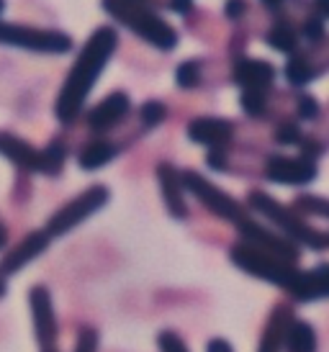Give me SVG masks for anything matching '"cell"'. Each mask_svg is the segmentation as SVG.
Listing matches in <instances>:
<instances>
[{
    "mask_svg": "<svg viewBox=\"0 0 329 352\" xmlns=\"http://www.w3.org/2000/svg\"><path fill=\"white\" fill-rule=\"evenodd\" d=\"M324 72H329V39L319 41V44H309L306 50L290 54L286 67H283V75L293 88L309 85L317 78H321Z\"/></svg>",
    "mask_w": 329,
    "mask_h": 352,
    "instance_id": "cell-8",
    "label": "cell"
},
{
    "mask_svg": "<svg viewBox=\"0 0 329 352\" xmlns=\"http://www.w3.org/2000/svg\"><path fill=\"white\" fill-rule=\"evenodd\" d=\"M293 319H296L293 306H290V303H278V306L273 309L270 319H268V324H265V329H262L257 352H283L286 350V334H288Z\"/></svg>",
    "mask_w": 329,
    "mask_h": 352,
    "instance_id": "cell-17",
    "label": "cell"
},
{
    "mask_svg": "<svg viewBox=\"0 0 329 352\" xmlns=\"http://www.w3.org/2000/svg\"><path fill=\"white\" fill-rule=\"evenodd\" d=\"M273 139L281 147H299L301 139H304V129H301L296 118H283L281 124L275 126V131H273Z\"/></svg>",
    "mask_w": 329,
    "mask_h": 352,
    "instance_id": "cell-27",
    "label": "cell"
},
{
    "mask_svg": "<svg viewBox=\"0 0 329 352\" xmlns=\"http://www.w3.org/2000/svg\"><path fill=\"white\" fill-rule=\"evenodd\" d=\"M6 245H8V229L0 224V250H3Z\"/></svg>",
    "mask_w": 329,
    "mask_h": 352,
    "instance_id": "cell-35",
    "label": "cell"
},
{
    "mask_svg": "<svg viewBox=\"0 0 329 352\" xmlns=\"http://www.w3.org/2000/svg\"><path fill=\"white\" fill-rule=\"evenodd\" d=\"M229 257H232V263L244 270L247 275L252 278H260L265 283L270 285H278L281 291L290 294V288L296 285L301 275V267L299 265L288 263V260H281V257H275L270 252H262L257 247L252 245H244V242H237V245L229 250Z\"/></svg>",
    "mask_w": 329,
    "mask_h": 352,
    "instance_id": "cell-4",
    "label": "cell"
},
{
    "mask_svg": "<svg viewBox=\"0 0 329 352\" xmlns=\"http://www.w3.org/2000/svg\"><path fill=\"white\" fill-rule=\"evenodd\" d=\"M265 44L275 52L283 54H296L301 50V31L299 26L288 19H275L270 23V29L265 31Z\"/></svg>",
    "mask_w": 329,
    "mask_h": 352,
    "instance_id": "cell-20",
    "label": "cell"
},
{
    "mask_svg": "<svg viewBox=\"0 0 329 352\" xmlns=\"http://www.w3.org/2000/svg\"><path fill=\"white\" fill-rule=\"evenodd\" d=\"M116 155H118V147L114 142H108V139H93V142H87L85 147L80 149L78 165L83 170H87V173H93V170L106 167Z\"/></svg>",
    "mask_w": 329,
    "mask_h": 352,
    "instance_id": "cell-21",
    "label": "cell"
},
{
    "mask_svg": "<svg viewBox=\"0 0 329 352\" xmlns=\"http://www.w3.org/2000/svg\"><path fill=\"white\" fill-rule=\"evenodd\" d=\"M275 78H278V69L268 59L237 57L232 67L234 82L242 90H252V93H273Z\"/></svg>",
    "mask_w": 329,
    "mask_h": 352,
    "instance_id": "cell-12",
    "label": "cell"
},
{
    "mask_svg": "<svg viewBox=\"0 0 329 352\" xmlns=\"http://www.w3.org/2000/svg\"><path fill=\"white\" fill-rule=\"evenodd\" d=\"M250 13V3L247 0H226L224 3V16L229 21H242Z\"/></svg>",
    "mask_w": 329,
    "mask_h": 352,
    "instance_id": "cell-31",
    "label": "cell"
},
{
    "mask_svg": "<svg viewBox=\"0 0 329 352\" xmlns=\"http://www.w3.org/2000/svg\"><path fill=\"white\" fill-rule=\"evenodd\" d=\"M293 118L296 121H319L321 118V103L311 93H296L293 96Z\"/></svg>",
    "mask_w": 329,
    "mask_h": 352,
    "instance_id": "cell-25",
    "label": "cell"
},
{
    "mask_svg": "<svg viewBox=\"0 0 329 352\" xmlns=\"http://www.w3.org/2000/svg\"><path fill=\"white\" fill-rule=\"evenodd\" d=\"M6 294H8V285H6V278L0 275V298H3Z\"/></svg>",
    "mask_w": 329,
    "mask_h": 352,
    "instance_id": "cell-36",
    "label": "cell"
},
{
    "mask_svg": "<svg viewBox=\"0 0 329 352\" xmlns=\"http://www.w3.org/2000/svg\"><path fill=\"white\" fill-rule=\"evenodd\" d=\"M0 44L36 52V54H67L75 47L72 36L65 31L36 29V26L8 23V21H0Z\"/></svg>",
    "mask_w": 329,
    "mask_h": 352,
    "instance_id": "cell-5",
    "label": "cell"
},
{
    "mask_svg": "<svg viewBox=\"0 0 329 352\" xmlns=\"http://www.w3.org/2000/svg\"><path fill=\"white\" fill-rule=\"evenodd\" d=\"M157 344H160V350L162 352H188V347L183 344V340L173 332H160Z\"/></svg>",
    "mask_w": 329,
    "mask_h": 352,
    "instance_id": "cell-32",
    "label": "cell"
},
{
    "mask_svg": "<svg viewBox=\"0 0 329 352\" xmlns=\"http://www.w3.org/2000/svg\"><path fill=\"white\" fill-rule=\"evenodd\" d=\"M0 155L10 160L16 167L29 170V173H41V165H44L41 149L31 147L26 139L16 137L10 131H0Z\"/></svg>",
    "mask_w": 329,
    "mask_h": 352,
    "instance_id": "cell-19",
    "label": "cell"
},
{
    "mask_svg": "<svg viewBox=\"0 0 329 352\" xmlns=\"http://www.w3.org/2000/svg\"><path fill=\"white\" fill-rule=\"evenodd\" d=\"M183 175V186L188 193H193L204 208H209L213 216H219L224 221H229V224H242L244 219H247V208H244L240 201L234 196H229L226 190H222L219 186H213L211 180H206L204 175H198L195 170H183L180 173Z\"/></svg>",
    "mask_w": 329,
    "mask_h": 352,
    "instance_id": "cell-6",
    "label": "cell"
},
{
    "mask_svg": "<svg viewBox=\"0 0 329 352\" xmlns=\"http://www.w3.org/2000/svg\"><path fill=\"white\" fill-rule=\"evenodd\" d=\"M206 352H234L232 342H226L224 337H213V340H209V344H206Z\"/></svg>",
    "mask_w": 329,
    "mask_h": 352,
    "instance_id": "cell-33",
    "label": "cell"
},
{
    "mask_svg": "<svg viewBox=\"0 0 329 352\" xmlns=\"http://www.w3.org/2000/svg\"><path fill=\"white\" fill-rule=\"evenodd\" d=\"M164 118H167V108L160 100H147L145 106L139 108V121L145 129H155L160 126Z\"/></svg>",
    "mask_w": 329,
    "mask_h": 352,
    "instance_id": "cell-29",
    "label": "cell"
},
{
    "mask_svg": "<svg viewBox=\"0 0 329 352\" xmlns=\"http://www.w3.org/2000/svg\"><path fill=\"white\" fill-rule=\"evenodd\" d=\"M157 180H160L164 208L170 211V216L173 219H185L188 216V204H185V186L180 170H175L170 162H160L157 165Z\"/></svg>",
    "mask_w": 329,
    "mask_h": 352,
    "instance_id": "cell-16",
    "label": "cell"
},
{
    "mask_svg": "<svg viewBox=\"0 0 329 352\" xmlns=\"http://www.w3.org/2000/svg\"><path fill=\"white\" fill-rule=\"evenodd\" d=\"M31 316H34V332H36V342L39 350H52L57 347L59 324L54 316V306H52V296L44 285H34L29 294Z\"/></svg>",
    "mask_w": 329,
    "mask_h": 352,
    "instance_id": "cell-11",
    "label": "cell"
},
{
    "mask_svg": "<svg viewBox=\"0 0 329 352\" xmlns=\"http://www.w3.org/2000/svg\"><path fill=\"white\" fill-rule=\"evenodd\" d=\"M265 8L273 13V19H288L296 23V19H293V13H296V8L304 10L311 6V0H260ZM299 26V23H296Z\"/></svg>",
    "mask_w": 329,
    "mask_h": 352,
    "instance_id": "cell-28",
    "label": "cell"
},
{
    "mask_svg": "<svg viewBox=\"0 0 329 352\" xmlns=\"http://www.w3.org/2000/svg\"><path fill=\"white\" fill-rule=\"evenodd\" d=\"M175 82L178 88L183 90H193L204 82V59H188V62H180L178 65V72H175Z\"/></svg>",
    "mask_w": 329,
    "mask_h": 352,
    "instance_id": "cell-24",
    "label": "cell"
},
{
    "mask_svg": "<svg viewBox=\"0 0 329 352\" xmlns=\"http://www.w3.org/2000/svg\"><path fill=\"white\" fill-rule=\"evenodd\" d=\"M118 47V31L114 26H98L93 36L85 41V47L80 50L75 65L70 67L67 80L62 82L54 103V113L62 124H72L83 113L90 90L96 88L100 72L106 69L108 59L114 57Z\"/></svg>",
    "mask_w": 329,
    "mask_h": 352,
    "instance_id": "cell-1",
    "label": "cell"
},
{
    "mask_svg": "<svg viewBox=\"0 0 329 352\" xmlns=\"http://www.w3.org/2000/svg\"><path fill=\"white\" fill-rule=\"evenodd\" d=\"M129 111H131V98H129V93H124V90H116V93L106 96L100 103H96V106L87 111L85 124H87V129H90V131L103 134V131L116 129L118 124L129 116Z\"/></svg>",
    "mask_w": 329,
    "mask_h": 352,
    "instance_id": "cell-13",
    "label": "cell"
},
{
    "mask_svg": "<svg viewBox=\"0 0 329 352\" xmlns=\"http://www.w3.org/2000/svg\"><path fill=\"white\" fill-rule=\"evenodd\" d=\"M290 208H293V211H296L299 216H304V219H311V216H317V219H327V221H329V198H324V196L299 193V196L293 198Z\"/></svg>",
    "mask_w": 329,
    "mask_h": 352,
    "instance_id": "cell-23",
    "label": "cell"
},
{
    "mask_svg": "<svg viewBox=\"0 0 329 352\" xmlns=\"http://www.w3.org/2000/svg\"><path fill=\"white\" fill-rule=\"evenodd\" d=\"M75 352H98V332L90 327H83L78 334V344Z\"/></svg>",
    "mask_w": 329,
    "mask_h": 352,
    "instance_id": "cell-30",
    "label": "cell"
},
{
    "mask_svg": "<svg viewBox=\"0 0 329 352\" xmlns=\"http://www.w3.org/2000/svg\"><path fill=\"white\" fill-rule=\"evenodd\" d=\"M247 206H250L255 214L265 216L283 236H288L290 242H296L299 247H309V250H314V252H324V250H329L327 232L314 229V226H311L304 216L296 214L290 206L278 204V201H275L273 196H268L265 190H250Z\"/></svg>",
    "mask_w": 329,
    "mask_h": 352,
    "instance_id": "cell-3",
    "label": "cell"
},
{
    "mask_svg": "<svg viewBox=\"0 0 329 352\" xmlns=\"http://www.w3.org/2000/svg\"><path fill=\"white\" fill-rule=\"evenodd\" d=\"M319 337L317 329L304 319H293L288 334H286V352H317Z\"/></svg>",
    "mask_w": 329,
    "mask_h": 352,
    "instance_id": "cell-22",
    "label": "cell"
},
{
    "mask_svg": "<svg viewBox=\"0 0 329 352\" xmlns=\"http://www.w3.org/2000/svg\"><path fill=\"white\" fill-rule=\"evenodd\" d=\"M3 10H6V0H0V16H3Z\"/></svg>",
    "mask_w": 329,
    "mask_h": 352,
    "instance_id": "cell-37",
    "label": "cell"
},
{
    "mask_svg": "<svg viewBox=\"0 0 329 352\" xmlns=\"http://www.w3.org/2000/svg\"><path fill=\"white\" fill-rule=\"evenodd\" d=\"M41 157H44L41 175L54 177V175H59V170L65 167V157H67V149H65V144H62V142H57V139H54L49 147L41 149Z\"/></svg>",
    "mask_w": 329,
    "mask_h": 352,
    "instance_id": "cell-26",
    "label": "cell"
},
{
    "mask_svg": "<svg viewBox=\"0 0 329 352\" xmlns=\"http://www.w3.org/2000/svg\"><path fill=\"white\" fill-rule=\"evenodd\" d=\"M311 3L321 13V19H329V0H311Z\"/></svg>",
    "mask_w": 329,
    "mask_h": 352,
    "instance_id": "cell-34",
    "label": "cell"
},
{
    "mask_svg": "<svg viewBox=\"0 0 329 352\" xmlns=\"http://www.w3.org/2000/svg\"><path fill=\"white\" fill-rule=\"evenodd\" d=\"M237 232H240V242H244V245H252L262 250V252H270L275 257H281V260L299 265L301 247L296 242H290L288 236H283L281 232H273L268 226H262L252 216H247L242 224H237Z\"/></svg>",
    "mask_w": 329,
    "mask_h": 352,
    "instance_id": "cell-9",
    "label": "cell"
},
{
    "mask_svg": "<svg viewBox=\"0 0 329 352\" xmlns=\"http://www.w3.org/2000/svg\"><path fill=\"white\" fill-rule=\"evenodd\" d=\"M49 242H52V236L47 234V229H36V232H31L29 236H23L10 252H6L0 257V275L8 278V275L19 273L21 267H26L31 260H36V257L47 250Z\"/></svg>",
    "mask_w": 329,
    "mask_h": 352,
    "instance_id": "cell-15",
    "label": "cell"
},
{
    "mask_svg": "<svg viewBox=\"0 0 329 352\" xmlns=\"http://www.w3.org/2000/svg\"><path fill=\"white\" fill-rule=\"evenodd\" d=\"M188 139L209 149H226L234 139V121L222 116H198L188 124Z\"/></svg>",
    "mask_w": 329,
    "mask_h": 352,
    "instance_id": "cell-14",
    "label": "cell"
},
{
    "mask_svg": "<svg viewBox=\"0 0 329 352\" xmlns=\"http://www.w3.org/2000/svg\"><path fill=\"white\" fill-rule=\"evenodd\" d=\"M100 8L111 13L118 23H124L129 31H134L139 39L152 44L160 52H173L178 47V31L164 19L157 16L155 8H149L139 0H100Z\"/></svg>",
    "mask_w": 329,
    "mask_h": 352,
    "instance_id": "cell-2",
    "label": "cell"
},
{
    "mask_svg": "<svg viewBox=\"0 0 329 352\" xmlns=\"http://www.w3.org/2000/svg\"><path fill=\"white\" fill-rule=\"evenodd\" d=\"M288 296L299 303L329 298V263L314 265L311 270H301L299 280L290 288Z\"/></svg>",
    "mask_w": 329,
    "mask_h": 352,
    "instance_id": "cell-18",
    "label": "cell"
},
{
    "mask_svg": "<svg viewBox=\"0 0 329 352\" xmlns=\"http://www.w3.org/2000/svg\"><path fill=\"white\" fill-rule=\"evenodd\" d=\"M111 190L106 186H90L87 190H83L80 196H75L70 204H65L62 208H57L52 219L47 221V234L49 236H65L70 234L75 226H80L85 219L100 211L108 204Z\"/></svg>",
    "mask_w": 329,
    "mask_h": 352,
    "instance_id": "cell-7",
    "label": "cell"
},
{
    "mask_svg": "<svg viewBox=\"0 0 329 352\" xmlns=\"http://www.w3.org/2000/svg\"><path fill=\"white\" fill-rule=\"evenodd\" d=\"M262 175L278 186H309L319 175V165H317V160L304 155H270L265 160Z\"/></svg>",
    "mask_w": 329,
    "mask_h": 352,
    "instance_id": "cell-10",
    "label": "cell"
}]
</instances>
